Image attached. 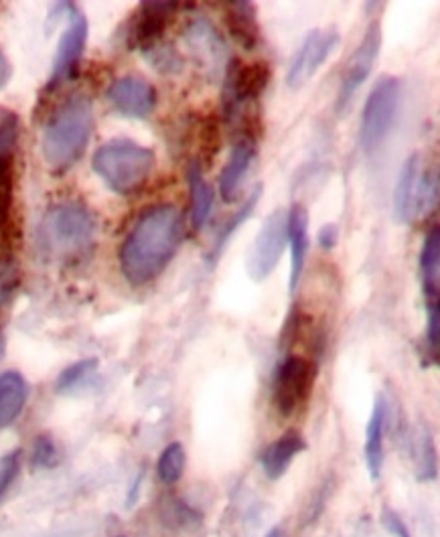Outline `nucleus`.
I'll return each mask as SVG.
<instances>
[{
  "label": "nucleus",
  "instance_id": "nucleus-1",
  "mask_svg": "<svg viewBox=\"0 0 440 537\" xmlns=\"http://www.w3.org/2000/svg\"><path fill=\"white\" fill-rule=\"evenodd\" d=\"M183 242V213L175 205L144 211L120 248V268L132 286L157 280Z\"/></svg>",
  "mask_w": 440,
  "mask_h": 537
},
{
  "label": "nucleus",
  "instance_id": "nucleus-2",
  "mask_svg": "<svg viewBox=\"0 0 440 537\" xmlns=\"http://www.w3.org/2000/svg\"><path fill=\"white\" fill-rule=\"evenodd\" d=\"M94 132V104L88 96L67 98L47 120L41 150L47 167L55 173H67L76 165L90 144Z\"/></svg>",
  "mask_w": 440,
  "mask_h": 537
},
{
  "label": "nucleus",
  "instance_id": "nucleus-3",
  "mask_svg": "<svg viewBox=\"0 0 440 537\" xmlns=\"http://www.w3.org/2000/svg\"><path fill=\"white\" fill-rule=\"evenodd\" d=\"M98 219L82 201H63L47 209L39 225V246L45 256L76 262L96 248Z\"/></svg>",
  "mask_w": 440,
  "mask_h": 537
},
{
  "label": "nucleus",
  "instance_id": "nucleus-4",
  "mask_svg": "<svg viewBox=\"0 0 440 537\" xmlns=\"http://www.w3.org/2000/svg\"><path fill=\"white\" fill-rule=\"evenodd\" d=\"M155 165L157 157L151 148L126 138L102 144L92 159L94 173L118 195L136 193L151 179Z\"/></svg>",
  "mask_w": 440,
  "mask_h": 537
},
{
  "label": "nucleus",
  "instance_id": "nucleus-5",
  "mask_svg": "<svg viewBox=\"0 0 440 537\" xmlns=\"http://www.w3.org/2000/svg\"><path fill=\"white\" fill-rule=\"evenodd\" d=\"M400 80L396 78H382L374 90L365 100L361 126H359V146L365 155H374V152L386 142L400 108Z\"/></svg>",
  "mask_w": 440,
  "mask_h": 537
},
{
  "label": "nucleus",
  "instance_id": "nucleus-6",
  "mask_svg": "<svg viewBox=\"0 0 440 537\" xmlns=\"http://www.w3.org/2000/svg\"><path fill=\"white\" fill-rule=\"evenodd\" d=\"M21 138V118L0 106V246L13 242L9 225L15 205V161Z\"/></svg>",
  "mask_w": 440,
  "mask_h": 537
},
{
  "label": "nucleus",
  "instance_id": "nucleus-7",
  "mask_svg": "<svg viewBox=\"0 0 440 537\" xmlns=\"http://www.w3.org/2000/svg\"><path fill=\"white\" fill-rule=\"evenodd\" d=\"M270 82V67L264 61L240 63L238 59L228 61L224 80V112L228 122H234L244 106L254 104Z\"/></svg>",
  "mask_w": 440,
  "mask_h": 537
},
{
  "label": "nucleus",
  "instance_id": "nucleus-8",
  "mask_svg": "<svg viewBox=\"0 0 440 537\" xmlns=\"http://www.w3.org/2000/svg\"><path fill=\"white\" fill-rule=\"evenodd\" d=\"M315 365L303 355H288L274 375V406L280 416L295 414L311 396Z\"/></svg>",
  "mask_w": 440,
  "mask_h": 537
},
{
  "label": "nucleus",
  "instance_id": "nucleus-9",
  "mask_svg": "<svg viewBox=\"0 0 440 537\" xmlns=\"http://www.w3.org/2000/svg\"><path fill=\"white\" fill-rule=\"evenodd\" d=\"M382 47V29L380 23H372L370 29L365 31L361 43L353 49L343 73H341V82H339V92H337V114H345L351 100L355 98L357 90L365 84V80L370 78V73L378 61Z\"/></svg>",
  "mask_w": 440,
  "mask_h": 537
},
{
  "label": "nucleus",
  "instance_id": "nucleus-10",
  "mask_svg": "<svg viewBox=\"0 0 440 537\" xmlns=\"http://www.w3.org/2000/svg\"><path fill=\"white\" fill-rule=\"evenodd\" d=\"M67 15H69V23L57 45L47 92L49 90L53 92L63 82L76 80L80 75V61L88 43V19L80 9H76L73 5H69Z\"/></svg>",
  "mask_w": 440,
  "mask_h": 537
},
{
  "label": "nucleus",
  "instance_id": "nucleus-11",
  "mask_svg": "<svg viewBox=\"0 0 440 537\" xmlns=\"http://www.w3.org/2000/svg\"><path fill=\"white\" fill-rule=\"evenodd\" d=\"M286 242H288V211L276 209L264 221L262 229L258 232V238L250 250L248 272L252 280L262 282L274 272V268L282 258Z\"/></svg>",
  "mask_w": 440,
  "mask_h": 537
},
{
  "label": "nucleus",
  "instance_id": "nucleus-12",
  "mask_svg": "<svg viewBox=\"0 0 440 537\" xmlns=\"http://www.w3.org/2000/svg\"><path fill=\"white\" fill-rule=\"evenodd\" d=\"M337 43L339 33L335 29L313 31L290 63V69L286 73V86L290 90H301L307 82H311L315 78V73L321 69V65L329 59Z\"/></svg>",
  "mask_w": 440,
  "mask_h": 537
},
{
  "label": "nucleus",
  "instance_id": "nucleus-13",
  "mask_svg": "<svg viewBox=\"0 0 440 537\" xmlns=\"http://www.w3.org/2000/svg\"><path fill=\"white\" fill-rule=\"evenodd\" d=\"M157 100L155 86L138 75H124L108 88V102L112 108L134 120L149 118L157 108Z\"/></svg>",
  "mask_w": 440,
  "mask_h": 537
},
{
  "label": "nucleus",
  "instance_id": "nucleus-14",
  "mask_svg": "<svg viewBox=\"0 0 440 537\" xmlns=\"http://www.w3.org/2000/svg\"><path fill=\"white\" fill-rule=\"evenodd\" d=\"M177 9V3H144L134 23L132 45L144 53L163 43L161 39L165 35L169 19L175 15Z\"/></svg>",
  "mask_w": 440,
  "mask_h": 537
},
{
  "label": "nucleus",
  "instance_id": "nucleus-15",
  "mask_svg": "<svg viewBox=\"0 0 440 537\" xmlns=\"http://www.w3.org/2000/svg\"><path fill=\"white\" fill-rule=\"evenodd\" d=\"M256 157V140L252 136H242L238 142L232 146L230 159L219 175V193H222V199L228 203H234L240 195V187L254 163Z\"/></svg>",
  "mask_w": 440,
  "mask_h": 537
},
{
  "label": "nucleus",
  "instance_id": "nucleus-16",
  "mask_svg": "<svg viewBox=\"0 0 440 537\" xmlns=\"http://www.w3.org/2000/svg\"><path fill=\"white\" fill-rule=\"evenodd\" d=\"M288 246H290V294L297 290L309 252V213L303 205H292L288 211Z\"/></svg>",
  "mask_w": 440,
  "mask_h": 537
},
{
  "label": "nucleus",
  "instance_id": "nucleus-17",
  "mask_svg": "<svg viewBox=\"0 0 440 537\" xmlns=\"http://www.w3.org/2000/svg\"><path fill=\"white\" fill-rule=\"evenodd\" d=\"M305 448H307V442H305V438L299 432L290 430V432L282 434L278 440H274L262 452L260 463H262L264 475L268 479H272V481L280 479L288 471L292 460H295Z\"/></svg>",
  "mask_w": 440,
  "mask_h": 537
},
{
  "label": "nucleus",
  "instance_id": "nucleus-18",
  "mask_svg": "<svg viewBox=\"0 0 440 537\" xmlns=\"http://www.w3.org/2000/svg\"><path fill=\"white\" fill-rule=\"evenodd\" d=\"M386 418H388V406L384 398H378L372 416L365 428V465H368V473L372 481H378L382 477L384 469V432H386Z\"/></svg>",
  "mask_w": 440,
  "mask_h": 537
},
{
  "label": "nucleus",
  "instance_id": "nucleus-19",
  "mask_svg": "<svg viewBox=\"0 0 440 537\" xmlns=\"http://www.w3.org/2000/svg\"><path fill=\"white\" fill-rule=\"evenodd\" d=\"M29 400V383L19 371L0 373V430L15 424Z\"/></svg>",
  "mask_w": 440,
  "mask_h": 537
},
{
  "label": "nucleus",
  "instance_id": "nucleus-20",
  "mask_svg": "<svg viewBox=\"0 0 440 537\" xmlns=\"http://www.w3.org/2000/svg\"><path fill=\"white\" fill-rule=\"evenodd\" d=\"M185 41L201 61L211 65L213 71L219 65L226 63V59H224V39L219 37V33L213 29V25H209L205 19H199V21L189 25V29L185 33Z\"/></svg>",
  "mask_w": 440,
  "mask_h": 537
},
{
  "label": "nucleus",
  "instance_id": "nucleus-21",
  "mask_svg": "<svg viewBox=\"0 0 440 537\" xmlns=\"http://www.w3.org/2000/svg\"><path fill=\"white\" fill-rule=\"evenodd\" d=\"M420 157L412 155L402 165L396 193H394V217L398 223H412L414 221V201H416V183L420 175Z\"/></svg>",
  "mask_w": 440,
  "mask_h": 537
},
{
  "label": "nucleus",
  "instance_id": "nucleus-22",
  "mask_svg": "<svg viewBox=\"0 0 440 537\" xmlns=\"http://www.w3.org/2000/svg\"><path fill=\"white\" fill-rule=\"evenodd\" d=\"M226 25L234 41L252 51L260 43V25L252 3H232L226 9Z\"/></svg>",
  "mask_w": 440,
  "mask_h": 537
},
{
  "label": "nucleus",
  "instance_id": "nucleus-23",
  "mask_svg": "<svg viewBox=\"0 0 440 537\" xmlns=\"http://www.w3.org/2000/svg\"><path fill=\"white\" fill-rule=\"evenodd\" d=\"M420 280L426 298L440 294V225L428 229L420 250Z\"/></svg>",
  "mask_w": 440,
  "mask_h": 537
},
{
  "label": "nucleus",
  "instance_id": "nucleus-24",
  "mask_svg": "<svg viewBox=\"0 0 440 537\" xmlns=\"http://www.w3.org/2000/svg\"><path fill=\"white\" fill-rule=\"evenodd\" d=\"M189 197H191V225L195 232L205 227L213 209V189L207 183L201 165L195 161L189 167Z\"/></svg>",
  "mask_w": 440,
  "mask_h": 537
},
{
  "label": "nucleus",
  "instance_id": "nucleus-25",
  "mask_svg": "<svg viewBox=\"0 0 440 537\" xmlns=\"http://www.w3.org/2000/svg\"><path fill=\"white\" fill-rule=\"evenodd\" d=\"M412 458L418 481H434L438 475V452L432 434L420 426L412 440Z\"/></svg>",
  "mask_w": 440,
  "mask_h": 537
},
{
  "label": "nucleus",
  "instance_id": "nucleus-26",
  "mask_svg": "<svg viewBox=\"0 0 440 537\" xmlns=\"http://www.w3.org/2000/svg\"><path fill=\"white\" fill-rule=\"evenodd\" d=\"M440 205V167L420 169L416 183V201H414V219L428 217Z\"/></svg>",
  "mask_w": 440,
  "mask_h": 537
},
{
  "label": "nucleus",
  "instance_id": "nucleus-27",
  "mask_svg": "<svg viewBox=\"0 0 440 537\" xmlns=\"http://www.w3.org/2000/svg\"><path fill=\"white\" fill-rule=\"evenodd\" d=\"M21 272L13 250V242L0 246V311L13 300L19 290Z\"/></svg>",
  "mask_w": 440,
  "mask_h": 537
},
{
  "label": "nucleus",
  "instance_id": "nucleus-28",
  "mask_svg": "<svg viewBox=\"0 0 440 537\" xmlns=\"http://www.w3.org/2000/svg\"><path fill=\"white\" fill-rule=\"evenodd\" d=\"M98 365L100 363L96 357L71 363L69 367H65L59 373V377L55 381V392L61 396H67V394H73L76 390H80L84 383L92 377V373L98 369Z\"/></svg>",
  "mask_w": 440,
  "mask_h": 537
},
{
  "label": "nucleus",
  "instance_id": "nucleus-29",
  "mask_svg": "<svg viewBox=\"0 0 440 537\" xmlns=\"http://www.w3.org/2000/svg\"><path fill=\"white\" fill-rule=\"evenodd\" d=\"M185 465H187V454L181 442H171L159 456L157 463V473L159 479L165 485H175L181 481L183 473H185Z\"/></svg>",
  "mask_w": 440,
  "mask_h": 537
},
{
  "label": "nucleus",
  "instance_id": "nucleus-30",
  "mask_svg": "<svg viewBox=\"0 0 440 537\" xmlns=\"http://www.w3.org/2000/svg\"><path fill=\"white\" fill-rule=\"evenodd\" d=\"M262 197V185L260 187H256L254 189V193L250 195V199L244 203V207L234 215V217H230V221L222 227V232H219V236H217V240H215V246H213V250L209 252V260H211V264L219 258V256H222V252H224V248L228 246V242L232 240V236H234V232H236V229L250 217V213L254 211V207H256V203H258V199Z\"/></svg>",
  "mask_w": 440,
  "mask_h": 537
},
{
  "label": "nucleus",
  "instance_id": "nucleus-31",
  "mask_svg": "<svg viewBox=\"0 0 440 537\" xmlns=\"http://www.w3.org/2000/svg\"><path fill=\"white\" fill-rule=\"evenodd\" d=\"M59 460L61 456L53 438L47 434L37 436L33 442V450H31V467L47 471V469H55L59 465Z\"/></svg>",
  "mask_w": 440,
  "mask_h": 537
},
{
  "label": "nucleus",
  "instance_id": "nucleus-32",
  "mask_svg": "<svg viewBox=\"0 0 440 537\" xmlns=\"http://www.w3.org/2000/svg\"><path fill=\"white\" fill-rule=\"evenodd\" d=\"M21 471V450H11L0 458V499H5V495L11 491L15 479L19 477Z\"/></svg>",
  "mask_w": 440,
  "mask_h": 537
},
{
  "label": "nucleus",
  "instance_id": "nucleus-33",
  "mask_svg": "<svg viewBox=\"0 0 440 537\" xmlns=\"http://www.w3.org/2000/svg\"><path fill=\"white\" fill-rule=\"evenodd\" d=\"M426 343L432 355H440V294L428 300Z\"/></svg>",
  "mask_w": 440,
  "mask_h": 537
},
{
  "label": "nucleus",
  "instance_id": "nucleus-34",
  "mask_svg": "<svg viewBox=\"0 0 440 537\" xmlns=\"http://www.w3.org/2000/svg\"><path fill=\"white\" fill-rule=\"evenodd\" d=\"M382 523H384L386 531H388L390 535H394V537H412V533H410V529L406 527V523L402 521V517H400L396 511H392V509H384V513H382Z\"/></svg>",
  "mask_w": 440,
  "mask_h": 537
},
{
  "label": "nucleus",
  "instance_id": "nucleus-35",
  "mask_svg": "<svg viewBox=\"0 0 440 537\" xmlns=\"http://www.w3.org/2000/svg\"><path fill=\"white\" fill-rule=\"evenodd\" d=\"M11 75H13V65L9 63L7 55L0 51V90H3L9 84Z\"/></svg>",
  "mask_w": 440,
  "mask_h": 537
},
{
  "label": "nucleus",
  "instance_id": "nucleus-36",
  "mask_svg": "<svg viewBox=\"0 0 440 537\" xmlns=\"http://www.w3.org/2000/svg\"><path fill=\"white\" fill-rule=\"evenodd\" d=\"M337 244V227L335 225H327L321 229V246L331 250Z\"/></svg>",
  "mask_w": 440,
  "mask_h": 537
},
{
  "label": "nucleus",
  "instance_id": "nucleus-37",
  "mask_svg": "<svg viewBox=\"0 0 440 537\" xmlns=\"http://www.w3.org/2000/svg\"><path fill=\"white\" fill-rule=\"evenodd\" d=\"M5 349H7V337L3 331H0V359L5 357Z\"/></svg>",
  "mask_w": 440,
  "mask_h": 537
},
{
  "label": "nucleus",
  "instance_id": "nucleus-38",
  "mask_svg": "<svg viewBox=\"0 0 440 537\" xmlns=\"http://www.w3.org/2000/svg\"><path fill=\"white\" fill-rule=\"evenodd\" d=\"M264 537H284V533H282L280 527H272Z\"/></svg>",
  "mask_w": 440,
  "mask_h": 537
}]
</instances>
